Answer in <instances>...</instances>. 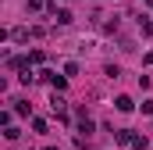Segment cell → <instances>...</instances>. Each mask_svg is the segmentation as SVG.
I'll return each mask as SVG.
<instances>
[{
	"label": "cell",
	"instance_id": "cell-1",
	"mask_svg": "<svg viewBox=\"0 0 153 150\" xmlns=\"http://www.w3.org/2000/svg\"><path fill=\"white\" fill-rule=\"evenodd\" d=\"M43 79L53 86V89H64V75H53V72H43Z\"/></svg>",
	"mask_w": 153,
	"mask_h": 150
},
{
	"label": "cell",
	"instance_id": "cell-2",
	"mask_svg": "<svg viewBox=\"0 0 153 150\" xmlns=\"http://www.w3.org/2000/svg\"><path fill=\"white\" fill-rule=\"evenodd\" d=\"M139 29H143L146 36H153V18H139Z\"/></svg>",
	"mask_w": 153,
	"mask_h": 150
},
{
	"label": "cell",
	"instance_id": "cell-3",
	"mask_svg": "<svg viewBox=\"0 0 153 150\" xmlns=\"http://www.w3.org/2000/svg\"><path fill=\"white\" fill-rule=\"evenodd\" d=\"M114 104H117V111H132V100H128V97H117Z\"/></svg>",
	"mask_w": 153,
	"mask_h": 150
},
{
	"label": "cell",
	"instance_id": "cell-4",
	"mask_svg": "<svg viewBox=\"0 0 153 150\" xmlns=\"http://www.w3.org/2000/svg\"><path fill=\"white\" fill-rule=\"evenodd\" d=\"M29 7H32V11H39V7H43V0H29Z\"/></svg>",
	"mask_w": 153,
	"mask_h": 150
},
{
	"label": "cell",
	"instance_id": "cell-5",
	"mask_svg": "<svg viewBox=\"0 0 153 150\" xmlns=\"http://www.w3.org/2000/svg\"><path fill=\"white\" fill-rule=\"evenodd\" d=\"M46 150H57V147H46Z\"/></svg>",
	"mask_w": 153,
	"mask_h": 150
},
{
	"label": "cell",
	"instance_id": "cell-6",
	"mask_svg": "<svg viewBox=\"0 0 153 150\" xmlns=\"http://www.w3.org/2000/svg\"><path fill=\"white\" fill-rule=\"evenodd\" d=\"M150 7H153V0H150Z\"/></svg>",
	"mask_w": 153,
	"mask_h": 150
}]
</instances>
